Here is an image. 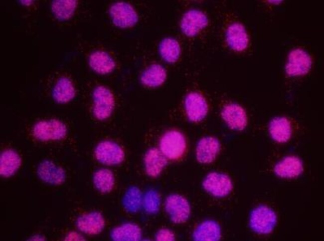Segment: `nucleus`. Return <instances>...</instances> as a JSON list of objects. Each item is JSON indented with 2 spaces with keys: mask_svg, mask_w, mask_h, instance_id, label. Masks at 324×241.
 Masks as SVG:
<instances>
[{
  "mask_svg": "<svg viewBox=\"0 0 324 241\" xmlns=\"http://www.w3.org/2000/svg\"><path fill=\"white\" fill-rule=\"evenodd\" d=\"M186 148L187 142L184 135L177 130L166 131L159 141V149L167 160L180 159L185 153Z\"/></svg>",
  "mask_w": 324,
  "mask_h": 241,
  "instance_id": "1",
  "label": "nucleus"
},
{
  "mask_svg": "<svg viewBox=\"0 0 324 241\" xmlns=\"http://www.w3.org/2000/svg\"><path fill=\"white\" fill-rule=\"evenodd\" d=\"M277 221L275 212L268 206L262 205L252 210L250 215L249 224L254 232L267 235L274 230Z\"/></svg>",
  "mask_w": 324,
  "mask_h": 241,
  "instance_id": "2",
  "label": "nucleus"
},
{
  "mask_svg": "<svg viewBox=\"0 0 324 241\" xmlns=\"http://www.w3.org/2000/svg\"><path fill=\"white\" fill-rule=\"evenodd\" d=\"M67 132L65 124L56 119L38 121L32 130L33 136L42 141L61 140L65 137Z\"/></svg>",
  "mask_w": 324,
  "mask_h": 241,
  "instance_id": "3",
  "label": "nucleus"
},
{
  "mask_svg": "<svg viewBox=\"0 0 324 241\" xmlns=\"http://www.w3.org/2000/svg\"><path fill=\"white\" fill-rule=\"evenodd\" d=\"M202 186L212 196L223 198L231 193L233 189V183L227 175L219 172H211L205 177Z\"/></svg>",
  "mask_w": 324,
  "mask_h": 241,
  "instance_id": "4",
  "label": "nucleus"
},
{
  "mask_svg": "<svg viewBox=\"0 0 324 241\" xmlns=\"http://www.w3.org/2000/svg\"><path fill=\"white\" fill-rule=\"evenodd\" d=\"M94 105L93 112L95 117L100 120L110 116L115 106L114 96L107 88L99 86L93 93Z\"/></svg>",
  "mask_w": 324,
  "mask_h": 241,
  "instance_id": "5",
  "label": "nucleus"
},
{
  "mask_svg": "<svg viewBox=\"0 0 324 241\" xmlns=\"http://www.w3.org/2000/svg\"><path fill=\"white\" fill-rule=\"evenodd\" d=\"M113 23L117 27L126 28L134 26L138 21V15L134 7L124 2L113 4L109 9Z\"/></svg>",
  "mask_w": 324,
  "mask_h": 241,
  "instance_id": "6",
  "label": "nucleus"
},
{
  "mask_svg": "<svg viewBox=\"0 0 324 241\" xmlns=\"http://www.w3.org/2000/svg\"><path fill=\"white\" fill-rule=\"evenodd\" d=\"M312 64V58L308 53L301 49H295L289 54L286 72L290 76L305 75L310 70Z\"/></svg>",
  "mask_w": 324,
  "mask_h": 241,
  "instance_id": "7",
  "label": "nucleus"
},
{
  "mask_svg": "<svg viewBox=\"0 0 324 241\" xmlns=\"http://www.w3.org/2000/svg\"><path fill=\"white\" fill-rule=\"evenodd\" d=\"M184 106L188 118L193 122L202 120L208 112V108L206 99L197 92H190L186 95Z\"/></svg>",
  "mask_w": 324,
  "mask_h": 241,
  "instance_id": "8",
  "label": "nucleus"
},
{
  "mask_svg": "<svg viewBox=\"0 0 324 241\" xmlns=\"http://www.w3.org/2000/svg\"><path fill=\"white\" fill-rule=\"evenodd\" d=\"M208 22V18L203 12L197 9H190L183 14L180 27L184 34L192 37L205 27Z\"/></svg>",
  "mask_w": 324,
  "mask_h": 241,
  "instance_id": "9",
  "label": "nucleus"
},
{
  "mask_svg": "<svg viewBox=\"0 0 324 241\" xmlns=\"http://www.w3.org/2000/svg\"><path fill=\"white\" fill-rule=\"evenodd\" d=\"M95 155L99 162L107 165L120 164L124 157L121 148L116 143L109 141L100 143L96 147Z\"/></svg>",
  "mask_w": 324,
  "mask_h": 241,
  "instance_id": "10",
  "label": "nucleus"
},
{
  "mask_svg": "<svg viewBox=\"0 0 324 241\" xmlns=\"http://www.w3.org/2000/svg\"><path fill=\"white\" fill-rule=\"evenodd\" d=\"M222 119L231 129L236 131L244 130L247 124V116L245 110L236 103L226 105L222 109Z\"/></svg>",
  "mask_w": 324,
  "mask_h": 241,
  "instance_id": "11",
  "label": "nucleus"
},
{
  "mask_svg": "<svg viewBox=\"0 0 324 241\" xmlns=\"http://www.w3.org/2000/svg\"><path fill=\"white\" fill-rule=\"evenodd\" d=\"M165 209L172 221L175 223L185 222L190 213V207L187 201L177 195H171L167 198Z\"/></svg>",
  "mask_w": 324,
  "mask_h": 241,
  "instance_id": "12",
  "label": "nucleus"
},
{
  "mask_svg": "<svg viewBox=\"0 0 324 241\" xmlns=\"http://www.w3.org/2000/svg\"><path fill=\"white\" fill-rule=\"evenodd\" d=\"M220 150V143L214 137L206 136L201 138L196 147V158L202 164L213 162Z\"/></svg>",
  "mask_w": 324,
  "mask_h": 241,
  "instance_id": "13",
  "label": "nucleus"
},
{
  "mask_svg": "<svg viewBox=\"0 0 324 241\" xmlns=\"http://www.w3.org/2000/svg\"><path fill=\"white\" fill-rule=\"evenodd\" d=\"M304 171L302 160L298 157L289 156L279 161L274 166L275 174L282 178L291 179L299 176Z\"/></svg>",
  "mask_w": 324,
  "mask_h": 241,
  "instance_id": "14",
  "label": "nucleus"
},
{
  "mask_svg": "<svg viewBox=\"0 0 324 241\" xmlns=\"http://www.w3.org/2000/svg\"><path fill=\"white\" fill-rule=\"evenodd\" d=\"M37 174L42 181L49 184L60 185L65 180L64 170L49 160H44L39 163Z\"/></svg>",
  "mask_w": 324,
  "mask_h": 241,
  "instance_id": "15",
  "label": "nucleus"
},
{
  "mask_svg": "<svg viewBox=\"0 0 324 241\" xmlns=\"http://www.w3.org/2000/svg\"><path fill=\"white\" fill-rule=\"evenodd\" d=\"M226 38L229 47L237 51L244 50L248 44L249 39L246 29L239 23H233L228 27Z\"/></svg>",
  "mask_w": 324,
  "mask_h": 241,
  "instance_id": "16",
  "label": "nucleus"
},
{
  "mask_svg": "<svg viewBox=\"0 0 324 241\" xmlns=\"http://www.w3.org/2000/svg\"><path fill=\"white\" fill-rule=\"evenodd\" d=\"M269 131L273 140L278 143H286L292 135L291 122L284 117H275L270 122Z\"/></svg>",
  "mask_w": 324,
  "mask_h": 241,
  "instance_id": "17",
  "label": "nucleus"
},
{
  "mask_svg": "<svg viewBox=\"0 0 324 241\" xmlns=\"http://www.w3.org/2000/svg\"><path fill=\"white\" fill-rule=\"evenodd\" d=\"M167 159L159 149H149L145 156L146 171L148 175L156 177L159 175L167 164Z\"/></svg>",
  "mask_w": 324,
  "mask_h": 241,
  "instance_id": "18",
  "label": "nucleus"
},
{
  "mask_svg": "<svg viewBox=\"0 0 324 241\" xmlns=\"http://www.w3.org/2000/svg\"><path fill=\"white\" fill-rule=\"evenodd\" d=\"M90 67L96 72L101 74H108L113 71L115 62L111 56L102 51H96L89 56Z\"/></svg>",
  "mask_w": 324,
  "mask_h": 241,
  "instance_id": "19",
  "label": "nucleus"
},
{
  "mask_svg": "<svg viewBox=\"0 0 324 241\" xmlns=\"http://www.w3.org/2000/svg\"><path fill=\"white\" fill-rule=\"evenodd\" d=\"M21 164L20 156L11 149L3 151L0 156V174L4 177H9L18 170Z\"/></svg>",
  "mask_w": 324,
  "mask_h": 241,
  "instance_id": "20",
  "label": "nucleus"
},
{
  "mask_svg": "<svg viewBox=\"0 0 324 241\" xmlns=\"http://www.w3.org/2000/svg\"><path fill=\"white\" fill-rule=\"evenodd\" d=\"M221 236L220 226L212 220H207L202 223L193 234V238L196 241H218Z\"/></svg>",
  "mask_w": 324,
  "mask_h": 241,
  "instance_id": "21",
  "label": "nucleus"
},
{
  "mask_svg": "<svg viewBox=\"0 0 324 241\" xmlns=\"http://www.w3.org/2000/svg\"><path fill=\"white\" fill-rule=\"evenodd\" d=\"M52 95L58 103H66L73 99L75 90L71 80L65 77L60 78L53 87Z\"/></svg>",
  "mask_w": 324,
  "mask_h": 241,
  "instance_id": "22",
  "label": "nucleus"
},
{
  "mask_svg": "<svg viewBox=\"0 0 324 241\" xmlns=\"http://www.w3.org/2000/svg\"><path fill=\"white\" fill-rule=\"evenodd\" d=\"M166 78L165 68L160 64H153L143 72L140 79L145 85L155 87L162 85Z\"/></svg>",
  "mask_w": 324,
  "mask_h": 241,
  "instance_id": "23",
  "label": "nucleus"
},
{
  "mask_svg": "<svg viewBox=\"0 0 324 241\" xmlns=\"http://www.w3.org/2000/svg\"><path fill=\"white\" fill-rule=\"evenodd\" d=\"M77 226L81 231L85 233L96 234L103 229L104 220L99 213H90L80 217L78 219Z\"/></svg>",
  "mask_w": 324,
  "mask_h": 241,
  "instance_id": "24",
  "label": "nucleus"
},
{
  "mask_svg": "<svg viewBox=\"0 0 324 241\" xmlns=\"http://www.w3.org/2000/svg\"><path fill=\"white\" fill-rule=\"evenodd\" d=\"M159 52L162 58L168 63H174L178 59L180 47L174 38L167 37L162 40L159 45Z\"/></svg>",
  "mask_w": 324,
  "mask_h": 241,
  "instance_id": "25",
  "label": "nucleus"
},
{
  "mask_svg": "<svg viewBox=\"0 0 324 241\" xmlns=\"http://www.w3.org/2000/svg\"><path fill=\"white\" fill-rule=\"evenodd\" d=\"M77 1L74 0H57L51 2V11L56 18L60 21L69 19L74 14Z\"/></svg>",
  "mask_w": 324,
  "mask_h": 241,
  "instance_id": "26",
  "label": "nucleus"
},
{
  "mask_svg": "<svg viewBox=\"0 0 324 241\" xmlns=\"http://www.w3.org/2000/svg\"><path fill=\"white\" fill-rule=\"evenodd\" d=\"M94 182L96 187L101 192L110 190L113 184L112 172L107 169H100L94 176Z\"/></svg>",
  "mask_w": 324,
  "mask_h": 241,
  "instance_id": "27",
  "label": "nucleus"
},
{
  "mask_svg": "<svg viewBox=\"0 0 324 241\" xmlns=\"http://www.w3.org/2000/svg\"><path fill=\"white\" fill-rule=\"evenodd\" d=\"M82 240V237L75 232L69 233L65 238V241H80Z\"/></svg>",
  "mask_w": 324,
  "mask_h": 241,
  "instance_id": "28",
  "label": "nucleus"
},
{
  "mask_svg": "<svg viewBox=\"0 0 324 241\" xmlns=\"http://www.w3.org/2000/svg\"><path fill=\"white\" fill-rule=\"evenodd\" d=\"M45 240V238L44 236H42V235H35L34 236H31L29 239V240L32 241H43Z\"/></svg>",
  "mask_w": 324,
  "mask_h": 241,
  "instance_id": "29",
  "label": "nucleus"
},
{
  "mask_svg": "<svg viewBox=\"0 0 324 241\" xmlns=\"http://www.w3.org/2000/svg\"><path fill=\"white\" fill-rule=\"evenodd\" d=\"M19 2L25 6H29L33 2L32 0H19Z\"/></svg>",
  "mask_w": 324,
  "mask_h": 241,
  "instance_id": "30",
  "label": "nucleus"
},
{
  "mask_svg": "<svg viewBox=\"0 0 324 241\" xmlns=\"http://www.w3.org/2000/svg\"><path fill=\"white\" fill-rule=\"evenodd\" d=\"M269 1H269L270 2H272V3H278L279 2H281V0H269Z\"/></svg>",
  "mask_w": 324,
  "mask_h": 241,
  "instance_id": "31",
  "label": "nucleus"
}]
</instances>
